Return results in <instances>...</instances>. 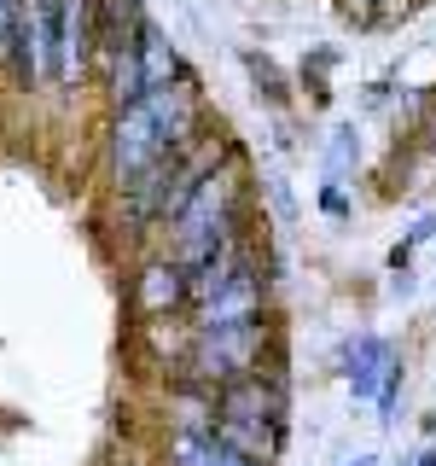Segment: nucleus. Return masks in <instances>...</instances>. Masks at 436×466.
<instances>
[{"label": "nucleus", "mask_w": 436, "mask_h": 466, "mask_svg": "<svg viewBox=\"0 0 436 466\" xmlns=\"http://www.w3.org/2000/svg\"><path fill=\"white\" fill-rule=\"evenodd\" d=\"M210 128L203 94L193 76H174L169 87H152L134 106L111 111L105 123V181L116 193L128 228H164V187L174 157Z\"/></svg>", "instance_id": "1"}, {"label": "nucleus", "mask_w": 436, "mask_h": 466, "mask_svg": "<svg viewBox=\"0 0 436 466\" xmlns=\"http://www.w3.org/2000/svg\"><path fill=\"white\" fill-rule=\"evenodd\" d=\"M164 228H169V257L181 262L186 274H198L203 262H215L227 245H239L244 239V169H239V152L203 175Z\"/></svg>", "instance_id": "2"}, {"label": "nucleus", "mask_w": 436, "mask_h": 466, "mask_svg": "<svg viewBox=\"0 0 436 466\" xmlns=\"http://www.w3.org/2000/svg\"><path fill=\"white\" fill-rule=\"evenodd\" d=\"M285 414H291V402H285L280 361H273V368H262L251 379H233V385L215 390L210 431L222 437L227 449H239L244 461L273 466V461H280V449H285Z\"/></svg>", "instance_id": "3"}, {"label": "nucleus", "mask_w": 436, "mask_h": 466, "mask_svg": "<svg viewBox=\"0 0 436 466\" xmlns=\"http://www.w3.org/2000/svg\"><path fill=\"white\" fill-rule=\"evenodd\" d=\"M58 35H64V0H24L18 12V41H12V76L18 87L53 94V65H58Z\"/></svg>", "instance_id": "4"}, {"label": "nucleus", "mask_w": 436, "mask_h": 466, "mask_svg": "<svg viewBox=\"0 0 436 466\" xmlns=\"http://www.w3.org/2000/svg\"><path fill=\"white\" fill-rule=\"evenodd\" d=\"M186 303H193V274H186L169 251L145 257L140 274H134V309L145 320H169L174 309H186Z\"/></svg>", "instance_id": "5"}, {"label": "nucleus", "mask_w": 436, "mask_h": 466, "mask_svg": "<svg viewBox=\"0 0 436 466\" xmlns=\"http://www.w3.org/2000/svg\"><path fill=\"white\" fill-rule=\"evenodd\" d=\"M396 361L401 356H396V344H390L384 332H355V339L343 344V379H349V390H355V402H372Z\"/></svg>", "instance_id": "6"}, {"label": "nucleus", "mask_w": 436, "mask_h": 466, "mask_svg": "<svg viewBox=\"0 0 436 466\" xmlns=\"http://www.w3.org/2000/svg\"><path fill=\"white\" fill-rule=\"evenodd\" d=\"M157 466H256V461L227 449L210 426H169L157 443Z\"/></svg>", "instance_id": "7"}, {"label": "nucleus", "mask_w": 436, "mask_h": 466, "mask_svg": "<svg viewBox=\"0 0 436 466\" xmlns=\"http://www.w3.org/2000/svg\"><path fill=\"white\" fill-rule=\"evenodd\" d=\"M134 65H140V87H145V94H152V87H169L174 76H186V70H181V53H174V35L157 18H145V29H140Z\"/></svg>", "instance_id": "8"}, {"label": "nucleus", "mask_w": 436, "mask_h": 466, "mask_svg": "<svg viewBox=\"0 0 436 466\" xmlns=\"http://www.w3.org/2000/svg\"><path fill=\"white\" fill-rule=\"evenodd\" d=\"M355 152H361V135L343 123L338 135H332V152H326V181H343V169L355 164Z\"/></svg>", "instance_id": "9"}, {"label": "nucleus", "mask_w": 436, "mask_h": 466, "mask_svg": "<svg viewBox=\"0 0 436 466\" xmlns=\"http://www.w3.org/2000/svg\"><path fill=\"white\" fill-rule=\"evenodd\" d=\"M18 12L24 0H0V65L12 58V41H18Z\"/></svg>", "instance_id": "10"}, {"label": "nucleus", "mask_w": 436, "mask_h": 466, "mask_svg": "<svg viewBox=\"0 0 436 466\" xmlns=\"http://www.w3.org/2000/svg\"><path fill=\"white\" fill-rule=\"evenodd\" d=\"M338 466H378V455H343Z\"/></svg>", "instance_id": "11"}, {"label": "nucleus", "mask_w": 436, "mask_h": 466, "mask_svg": "<svg viewBox=\"0 0 436 466\" xmlns=\"http://www.w3.org/2000/svg\"><path fill=\"white\" fill-rule=\"evenodd\" d=\"M413 466H436V443H431V449H425V455H419Z\"/></svg>", "instance_id": "12"}, {"label": "nucleus", "mask_w": 436, "mask_h": 466, "mask_svg": "<svg viewBox=\"0 0 436 466\" xmlns=\"http://www.w3.org/2000/svg\"><path fill=\"white\" fill-rule=\"evenodd\" d=\"M349 6H384V0H349Z\"/></svg>", "instance_id": "13"}, {"label": "nucleus", "mask_w": 436, "mask_h": 466, "mask_svg": "<svg viewBox=\"0 0 436 466\" xmlns=\"http://www.w3.org/2000/svg\"><path fill=\"white\" fill-rule=\"evenodd\" d=\"M431 431H436V414H431Z\"/></svg>", "instance_id": "14"}]
</instances>
